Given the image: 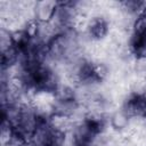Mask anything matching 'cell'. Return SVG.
I'll return each instance as SVG.
<instances>
[{"label": "cell", "instance_id": "cell-1", "mask_svg": "<svg viewBox=\"0 0 146 146\" xmlns=\"http://www.w3.org/2000/svg\"><path fill=\"white\" fill-rule=\"evenodd\" d=\"M58 7L59 3L56 1H50V0L38 1L33 9V18H35L41 24L50 23L56 16L58 11Z\"/></svg>", "mask_w": 146, "mask_h": 146}, {"label": "cell", "instance_id": "cell-2", "mask_svg": "<svg viewBox=\"0 0 146 146\" xmlns=\"http://www.w3.org/2000/svg\"><path fill=\"white\" fill-rule=\"evenodd\" d=\"M108 23L102 16H95L89 18V25L87 32L89 33L90 38L94 40H102L108 33Z\"/></svg>", "mask_w": 146, "mask_h": 146}, {"label": "cell", "instance_id": "cell-3", "mask_svg": "<svg viewBox=\"0 0 146 146\" xmlns=\"http://www.w3.org/2000/svg\"><path fill=\"white\" fill-rule=\"evenodd\" d=\"M130 116L121 108L115 111L111 116V125L119 131H124L130 127Z\"/></svg>", "mask_w": 146, "mask_h": 146}, {"label": "cell", "instance_id": "cell-4", "mask_svg": "<svg viewBox=\"0 0 146 146\" xmlns=\"http://www.w3.org/2000/svg\"><path fill=\"white\" fill-rule=\"evenodd\" d=\"M15 133V127L11 124L10 121H8L6 117L2 119L1 122V131H0V141L1 146H9L13 137Z\"/></svg>", "mask_w": 146, "mask_h": 146}, {"label": "cell", "instance_id": "cell-5", "mask_svg": "<svg viewBox=\"0 0 146 146\" xmlns=\"http://www.w3.org/2000/svg\"><path fill=\"white\" fill-rule=\"evenodd\" d=\"M91 75H92V81H97V82L104 81L108 75V68L103 63H92Z\"/></svg>", "mask_w": 146, "mask_h": 146}, {"label": "cell", "instance_id": "cell-6", "mask_svg": "<svg viewBox=\"0 0 146 146\" xmlns=\"http://www.w3.org/2000/svg\"><path fill=\"white\" fill-rule=\"evenodd\" d=\"M40 27H41V23H39L35 18L32 17V18L26 21V23L24 25V31L31 40H34V39L39 38Z\"/></svg>", "mask_w": 146, "mask_h": 146}, {"label": "cell", "instance_id": "cell-7", "mask_svg": "<svg viewBox=\"0 0 146 146\" xmlns=\"http://www.w3.org/2000/svg\"><path fill=\"white\" fill-rule=\"evenodd\" d=\"M140 96H143V97L146 99V86H145V89H144V91H143V94H141Z\"/></svg>", "mask_w": 146, "mask_h": 146}, {"label": "cell", "instance_id": "cell-8", "mask_svg": "<svg viewBox=\"0 0 146 146\" xmlns=\"http://www.w3.org/2000/svg\"><path fill=\"white\" fill-rule=\"evenodd\" d=\"M76 146H88V145H81V144H78Z\"/></svg>", "mask_w": 146, "mask_h": 146}]
</instances>
